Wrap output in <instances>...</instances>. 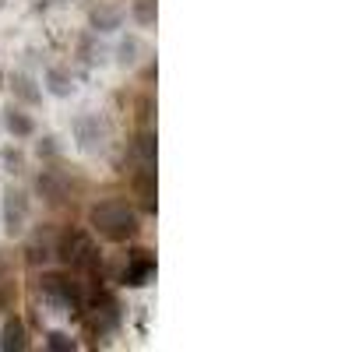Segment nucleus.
<instances>
[{
	"mask_svg": "<svg viewBox=\"0 0 352 352\" xmlns=\"http://www.w3.org/2000/svg\"><path fill=\"white\" fill-rule=\"evenodd\" d=\"M88 222H92V229L99 232L102 240H109V243H127V240L138 236V229H141L138 212L131 208L127 201H120V197H109V201L92 204Z\"/></svg>",
	"mask_w": 352,
	"mask_h": 352,
	"instance_id": "1",
	"label": "nucleus"
},
{
	"mask_svg": "<svg viewBox=\"0 0 352 352\" xmlns=\"http://www.w3.org/2000/svg\"><path fill=\"white\" fill-rule=\"evenodd\" d=\"M53 254L60 257L64 268L81 272V275H88L92 282H102V261H99L96 240L88 236L85 229H64L60 240L53 243Z\"/></svg>",
	"mask_w": 352,
	"mask_h": 352,
	"instance_id": "2",
	"label": "nucleus"
},
{
	"mask_svg": "<svg viewBox=\"0 0 352 352\" xmlns=\"http://www.w3.org/2000/svg\"><path fill=\"white\" fill-rule=\"evenodd\" d=\"M81 314H85L88 331H92L96 338H109L116 328H120V320H124L120 303H116L113 292H96L88 303H81Z\"/></svg>",
	"mask_w": 352,
	"mask_h": 352,
	"instance_id": "3",
	"label": "nucleus"
},
{
	"mask_svg": "<svg viewBox=\"0 0 352 352\" xmlns=\"http://www.w3.org/2000/svg\"><path fill=\"white\" fill-rule=\"evenodd\" d=\"M39 292L43 300L60 307V314H81V303H85V292L78 282H71L67 275H43L39 278Z\"/></svg>",
	"mask_w": 352,
	"mask_h": 352,
	"instance_id": "4",
	"label": "nucleus"
},
{
	"mask_svg": "<svg viewBox=\"0 0 352 352\" xmlns=\"http://www.w3.org/2000/svg\"><path fill=\"white\" fill-rule=\"evenodd\" d=\"M36 190H39V197L46 201V204H67L71 201V194H74V187H71V176L64 173V169H53V166H46L39 176H36Z\"/></svg>",
	"mask_w": 352,
	"mask_h": 352,
	"instance_id": "5",
	"label": "nucleus"
},
{
	"mask_svg": "<svg viewBox=\"0 0 352 352\" xmlns=\"http://www.w3.org/2000/svg\"><path fill=\"white\" fill-rule=\"evenodd\" d=\"M25 226H28V197H25V190L8 187L4 190V232L14 240L25 232Z\"/></svg>",
	"mask_w": 352,
	"mask_h": 352,
	"instance_id": "6",
	"label": "nucleus"
},
{
	"mask_svg": "<svg viewBox=\"0 0 352 352\" xmlns=\"http://www.w3.org/2000/svg\"><path fill=\"white\" fill-rule=\"evenodd\" d=\"M155 275V257L152 250H131L127 264H124V272H120V282L131 285V289H141V285H148V278Z\"/></svg>",
	"mask_w": 352,
	"mask_h": 352,
	"instance_id": "7",
	"label": "nucleus"
},
{
	"mask_svg": "<svg viewBox=\"0 0 352 352\" xmlns=\"http://www.w3.org/2000/svg\"><path fill=\"white\" fill-rule=\"evenodd\" d=\"M0 349H4V352L28 349V331H25V320L21 317H8L4 320V328H0Z\"/></svg>",
	"mask_w": 352,
	"mask_h": 352,
	"instance_id": "8",
	"label": "nucleus"
},
{
	"mask_svg": "<svg viewBox=\"0 0 352 352\" xmlns=\"http://www.w3.org/2000/svg\"><path fill=\"white\" fill-rule=\"evenodd\" d=\"M88 21H92L96 32H116V28L124 25V11L113 8V4H96L88 11Z\"/></svg>",
	"mask_w": 352,
	"mask_h": 352,
	"instance_id": "9",
	"label": "nucleus"
},
{
	"mask_svg": "<svg viewBox=\"0 0 352 352\" xmlns=\"http://www.w3.org/2000/svg\"><path fill=\"white\" fill-rule=\"evenodd\" d=\"M11 92H14V99L25 102V106H39V102H43V88L36 85L32 74H25V71H18V74L11 78Z\"/></svg>",
	"mask_w": 352,
	"mask_h": 352,
	"instance_id": "10",
	"label": "nucleus"
},
{
	"mask_svg": "<svg viewBox=\"0 0 352 352\" xmlns=\"http://www.w3.org/2000/svg\"><path fill=\"white\" fill-rule=\"evenodd\" d=\"M53 257V236H50V229H39L32 240L25 243V261L28 264H46Z\"/></svg>",
	"mask_w": 352,
	"mask_h": 352,
	"instance_id": "11",
	"label": "nucleus"
},
{
	"mask_svg": "<svg viewBox=\"0 0 352 352\" xmlns=\"http://www.w3.org/2000/svg\"><path fill=\"white\" fill-rule=\"evenodd\" d=\"M4 127H8V134H11L14 141L32 138V134H36V120H32L28 113H21L18 106H11V109L4 113Z\"/></svg>",
	"mask_w": 352,
	"mask_h": 352,
	"instance_id": "12",
	"label": "nucleus"
},
{
	"mask_svg": "<svg viewBox=\"0 0 352 352\" xmlns=\"http://www.w3.org/2000/svg\"><path fill=\"white\" fill-rule=\"evenodd\" d=\"M134 187H138V197H141V208L148 215H155V169H138Z\"/></svg>",
	"mask_w": 352,
	"mask_h": 352,
	"instance_id": "13",
	"label": "nucleus"
},
{
	"mask_svg": "<svg viewBox=\"0 0 352 352\" xmlns=\"http://www.w3.org/2000/svg\"><path fill=\"white\" fill-rule=\"evenodd\" d=\"M134 162L138 169H155V138L148 131H141L134 141Z\"/></svg>",
	"mask_w": 352,
	"mask_h": 352,
	"instance_id": "14",
	"label": "nucleus"
},
{
	"mask_svg": "<svg viewBox=\"0 0 352 352\" xmlns=\"http://www.w3.org/2000/svg\"><path fill=\"white\" fill-rule=\"evenodd\" d=\"M78 138H81L85 152H96V141L102 144V127H99L96 116H81V120H78Z\"/></svg>",
	"mask_w": 352,
	"mask_h": 352,
	"instance_id": "15",
	"label": "nucleus"
},
{
	"mask_svg": "<svg viewBox=\"0 0 352 352\" xmlns=\"http://www.w3.org/2000/svg\"><path fill=\"white\" fill-rule=\"evenodd\" d=\"M46 88H50L56 99H67V96L74 92V81H71V74H67L64 67H50V71H46Z\"/></svg>",
	"mask_w": 352,
	"mask_h": 352,
	"instance_id": "16",
	"label": "nucleus"
},
{
	"mask_svg": "<svg viewBox=\"0 0 352 352\" xmlns=\"http://www.w3.org/2000/svg\"><path fill=\"white\" fill-rule=\"evenodd\" d=\"M138 53H141V39L138 36L120 39V46H116V64H120V67H134L138 64Z\"/></svg>",
	"mask_w": 352,
	"mask_h": 352,
	"instance_id": "17",
	"label": "nucleus"
},
{
	"mask_svg": "<svg viewBox=\"0 0 352 352\" xmlns=\"http://www.w3.org/2000/svg\"><path fill=\"white\" fill-rule=\"evenodd\" d=\"M131 14H134L138 25H155L159 8H155V0H134V4H131Z\"/></svg>",
	"mask_w": 352,
	"mask_h": 352,
	"instance_id": "18",
	"label": "nucleus"
},
{
	"mask_svg": "<svg viewBox=\"0 0 352 352\" xmlns=\"http://www.w3.org/2000/svg\"><path fill=\"white\" fill-rule=\"evenodd\" d=\"M46 349H53V352H71V349H78V342H74L67 331H50V335H46Z\"/></svg>",
	"mask_w": 352,
	"mask_h": 352,
	"instance_id": "19",
	"label": "nucleus"
},
{
	"mask_svg": "<svg viewBox=\"0 0 352 352\" xmlns=\"http://www.w3.org/2000/svg\"><path fill=\"white\" fill-rule=\"evenodd\" d=\"M4 169L8 173H21L25 169V155L18 148H4Z\"/></svg>",
	"mask_w": 352,
	"mask_h": 352,
	"instance_id": "20",
	"label": "nucleus"
},
{
	"mask_svg": "<svg viewBox=\"0 0 352 352\" xmlns=\"http://www.w3.org/2000/svg\"><path fill=\"white\" fill-rule=\"evenodd\" d=\"M36 152H39V159H56V138H43L39 144H36Z\"/></svg>",
	"mask_w": 352,
	"mask_h": 352,
	"instance_id": "21",
	"label": "nucleus"
},
{
	"mask_svg": "<svg viewBox=\"0 0 352 352\" xmlns=\"http://www.w3.org/2000/svg\"><path fill=\"white\" fill-rule=\"evenodd\" d=\"M0 310H8V296H4V289H0Z\"/></svg>",
	"mask_w": 352,
	"mask_h": 352,
	"instance_id": "22",
	"label": "nucleus"
},
{
	"mask_svg": "<svg viewBox=\"0 0 352 352\" xmlns=\"http://www.w3.org/2000/svg\"><path fill=\"white\" fill-rule=\"evenodd\" d=\"M50 4H60V0H43V8H50Z\"/></svg>",
	"mask_w": 352,
	"mask_h": 352,
	"instance_id": "23",
	"label": "nucleus"
},
{
	"mask_svg": "<svg viewBox=\"0 0 352 352\" xmlns=\"http://www.w3.org/2000/svg\"><path fill=\"white\" fill-rule=\"evenodd\" d=\"M0 88H4V74H0Z\"/></svg>",
	"mask_w": 352,
	"mask_h": 352,
	"instance_id": "24",
	"label": "nucleus"
}]
</instances>
